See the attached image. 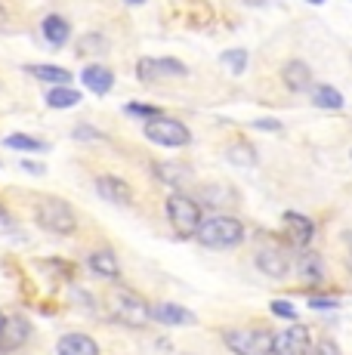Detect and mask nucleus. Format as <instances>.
Instances as JSON below:
<instances>
[{
	"label": "nucleus",
	"instance_id": "obj_1",
	"mask_svg": "<svg viewBox=\"0 0 352 355\" xmlns=\"http://www.w3.org/2000/svg\"><path fill=\"white\" fill-rule=\"evenodd\" d=\"M195 235H198V241L204 244V248L229 250L245 241V226H241L235 216H211V220H201Z\"/></svg>",
	"mask_w": 352,
	"mask_h": 355
},
{
	"label": "nucleus",
	"instance_id": "obj_2",
	"mask_svg": "<svg viewBox=\"0 0 352 355\" xmlns=\"http://www.w3.org/2000/svg\"><path fill=\"white\" fill-rule=\"evenodd\" d=\"M108 309L127 327H146L152 322V309L142 303V297H137V293L127 288H112V293H108Z\"/></svg>",
	"mask_w": 352,
	"mask_h": 355
},
{
	"label": "nucleus",
	"instance_id": "obj_3",
	"mask_svg": "<svg viewBox=\"0 0 352 355\" xmlns=\"http://www.w3.org/2000/svg\"><path fill=\"white\" fill-rule=\"evenodd\" d=\"M35 216L40 223V229L53 232V235H71L78 229V216H74L71 204H65L62 198H40Z\"/></svg>",
	"mask_w": 352,
	"mask_h": 355
},
{
	"label": "nucleus",
	"instance_id": "obj_4",
	"mask_svg": "<svg viewBox=\"0 0 352 355\" xmlns=\"http://www.w3.org/2000/svg\"><path fill=\"white\" fill-rule=\"evenodd\" d=\"M167 220H170V226L176 235H195L201 226V207L195 198L182 195V192H173L167 198Z\"/></svg>",
	"mask_w": 352,
	"mask_h": 355
},
{
	"label": "nucleus",
	"instance_id": "obj_5",
	"mask_svg": "<svg viewBox=\"0 0 352 355\" xmlns=\"http://www.w3.org/2000/svg\"><path fill=\"white\" fill-rule=\"evenodd\" d=\"M146 139H152L155 146H167V148H179V146H188L192 133H188L186 124L173 118H152L146 124Z\"/></svg>",
	"mask_w": 352,
	"mask_h": 355
},
{
	"label": "nucleus",
	"instance_id": "obj_6",
	"mask_svg": "<svg viewBox=\"0 0 352 355\" xmlns=\"http://www.w3.org/2000/svg\"><path fill=\"white\" fill-rule=\"evenodd\" d=\"M226 346L235 355H272V334L269 331H229L226 334Z\"/></svg>",
	"mask_w": 352,
	"mask_h": 355
},
{
	"label": "nucleus",
	"instance_id": "obj_7",
	"mask_svg": "<svg viewBox=\"0 0 352 355\" xmlns=\"http://www.w3.org/2000/svg\"><path fill=\"white\" fill-rule=\"evenodd\" d=\"M28 337H31V327L22 315L3 318V324H0V352L10 355L16 349H22V346L28 343Z\"/></svg>",
	"mask_w": 352,
	"mask_h": 355
},
{
	"label": "nucleus",
	"instance_id": "obj_8",
	"mask_svg": "<svg viewBox=\"0 0 352 355\" xmlns=\"http://www.w3.org/2000/svg\"><path fill=\"white\" fill-rule=\"evenodd\" d=\"M309 352V331L300 324L272 334V355H306Z\"/></svg>",
	"mask_w": 352,
	"mask_h": 355
},
{
	"label": "nucleus",
	"instance_id": "obj_9",
	"mask_svg": "<svg viewBox=\"0 0 352 355\" xmlns=\"http://www.w3.org/2000/svg\"><path fill=\"white\" fill-rule=\"evenodd\" d=\"M142 80H155V78H182L186 74V65L179 59H142L137 65Z\"/></svg>",
	"mask_w": 352,
	"mask_h": 355
},
{
	"label": "nucleus",
	"instance_id": "obj_10",
	"mask_svg": "<svg viewBox=\"0 0 352 355\" xmlns=\"http://www.w3.org/2000/svg\"><path fill=\"white\" fill-rule=\"evenodd\" d=\"M96 189H99V195H103L105 201L118 204V207H130V204H133V189L127 186L121 176H112V173L99 176V180H96Z\"/></svg>",
	"mask_w": 352,
	"mask_h": 355
},
{
	"label": "nucleus",
	"instance_id": "obj_11",
	"mask_svg": "<svg viewBox=\"0 0 352 355\" xmlns=\"http://www.w3.org/2000/svg\"><path fill=\"white\" fill-rule=\"evenodd\" d=\"M281 226L288 229L290 241L300 244V248L313 241V235H315L313 220H309V216H303V214H297V210H288V214H281Z\"/></svg>",
	"mask_w": 352,
	"mask_h": 355
},
{
	"label": "nucleus",
	"instance_id": "obj_12",
	"mask_svg": "<svg viewBox=\"0 0 352 355\" xmlns=\"http://www.w3.org/2000/svg\"><path fill=\"white\" fill-rule=\"evenodd\" d=\"M254 263H256V269L263 272V275H269V278H284L288 275V257L281 254V250H275V248H263V250H256V257H254Z\"/></svg>",
	"mask_w": 352,
	"mask_h": 355
},
{
	"label": "nucleus",
	"instance_id": "obj_13",
	"mask_svg": "<svg viewBox=\"0 0 352 355\" xmlns=\"http://www.w3.org/2000/svg\"><path fill=\"white\" fill-rule=\"evenodd\" d=\"M56 352L59 355H99V346L87 334H65V337H59Z\"/></svg>",
	"mask_w": 352,
	"mask_h": 355
},
{
	"label": "nucleus",
	"instance_id": "obj_14",
	"mask_svg": "<svg viewBox=\"0 0 352 355\" xmlns=\"http://www.w3.org/2000/svg\"><path fill=\"white\" fill-rule=\"evenodd\" d=\"M152 318L155 322H161V324H173V327H179V324H195V315L188 309H182V306H176V303H158L152 309Z\"/></svg>",
	"mask_w": 352,
	"mask_h": 355
},
{
	"label": "nucleus",
	"instance_id": "obj_15",
	"mask_svg": "<svg viewBox=\"0 0 352 355\" xmlns=\"http://www.w3.org/2000/svg\"><path fill=\"white\" fill-rule=\"evenodd\" d=\"M281 78H284V84H288L294 93H306L309 84H313V71H309V65L300 62V59H297V62H288V65H284Z\"/></svg>",
	"mask_w": 352,
	"mask_h": 355
},
{
	"label": "nucleus",
	"instance_id": "obj_16",
	"mask_svg": "<svg viewBox=\"0 0 352 355\" xmlns=\"http://www.w3.org/2000/svg\"><path fill=\"white\" fill-rule=\"evenodd\" d=\"M80 80H84V87L87 90H93V93H108L112 90V84H114V74L108 71L105 65H87L84 68V74H80Z\"/></svg>",
	"mask_w": 352,
	"mask_h": 355
},
{
	"label": "nucleus",
	"instance_id": "obj_17",
	"mask_svg": "<svg viewBox=\"0 0 352 355\" xmlns=\"http://www.w3.org/2000/svg\"><path fill=\"white\" fill-rule=\"evenodd\" d=\"M87 266H90V272L99 278H118V272H121L118 257H114L112 250H93V254L87 257Z\"/></svg>",
	"mask_w": 352,
	"mask_h": 355
},
{
	"label": "nucleus",
	"instance_id": "obj_18",
	"mask_svg": "<svg viewBox=\"0 0 352 355\" xmlns=\"http://www.w3.org/2000/svg\"><path fill=\"white\" fill-rule=\"evenodd\" d=\"M297 272H300L303 282H313V284H318V282L324 278L322 257H318V254H300V259H297Z\"/></svg>",
	"mask_w": 352,
	"mask_h": 355
},
{
	"label": "nucleus",
	"instance_id": "obj_19",
	"mask_svg": "<svg viewBox=\"0 0 352 355\" xmlns=\"http://www.w3.org/2000/svg\"><path fill=\"white\" fill-rule=\"evenodd\" d=\"M69 34H71V28L62 16H46L44 19V37L50 40L53 46H62L65 40H69Z\"/></svg>",
	"mask_w": 352,
	"mask_h": 355
},
{
	"label": "nucleus",
	"instance_id": "obj_20",
	"mask_svg": "<svg viewBox=\"0 0 352 355\" xmlns=\"http://www.w3.org/2000/svg\"><path fill=\"white\" fill-rule=\"evenodd\" d=\"M28 74H35L37 80H46V84H59V87H69V80H71V74L56 65H28Z\"/></svg>",
	"mask_w": 352,
	"mask_h": 355
},
{
	"label": "nucleus",
	"instance_id": "obj_21",
	"mask_svg": "<svg viewBox=\"0 0 352 355\" xmlns=\"http://www.w3.org/2000/svg\"><path fill=\"white\" fill-rule=\"evenodd\" d=\"M158 176L164 182H170V186H182V182L192 176V170L182 167V164H176V161H164V164H158Z\"/></svg>",
	"mask_w": 352,
	"mask_h": 355
},
{
	"label": "nucleus",
	"instance_id": "obj_22",
	"mask_svg": "<svg viewBox=\"0 0 352 355\" xmlns=\"http://www.w3.org/2000/svg\"><path fill=\"white\" fill-rule=\"evenodd\" d=\"M80 102V93L71 90V87H56V90L46 93V105L50 108H71Z\"/></svg>",
	"mask_w": 352,
	"mask_h": 355
},
{
	"label": "nucleus",
	"instance_id": "obj_23",
	"mask_svg": "<svg viewBox=\"0 0 352 355\" xmlns=\"http://www.w3.org/2000/svg\"><path fill=\"white\" fill-rule=\"evenodd\" d=\"M226 161L238 164V167H254L256 152H254V146H247V142H235V146L226 148Z\"/></svg>",
	"mask_w": 352,
	"mask_h": 355
},
{
	"label": "nucleus",
	"instance_id": "obj_24",
	"mask_svg": "<svg viewBox=\"0 0 352 355\" xmlns=\"http://www.w3.org/2000/svg\"><path fill=\"white\" fill-rule=\"evenodd\" d=\"M313 102L318 108H343L340 90H334V87H328V84L315 87V90H313Z\"/></svg>",
	"mask_w": 352,
	"mask_h": 355
},
{
	"label": "nucleus",
	"instance_id": "obj_25",
	"mask_svg": "<svg viewBox=\"0 0 352 355\" xmlns=\"http://www.w3.org/2000/svg\"><path fill=\"white\" fill-rule=\"evenodd\" d=\"M6 146H10V148H22V152H44L46 142L35 139V136H25V133H12V136H6Z\"/></svg>",
	"mask_w": 352,
	"mask_h": 355
},
{
	"label": "nucleus",
	"instance_id": "obj_26",
	"mask_svg": "<svg viewBox=\"0 0 352 355\" xmlns=\"http://www.w3.org/2000/svg\"><path fill=\"white\" fill-rule=\"evenodd\" d=\"M220 62L226 65V71H232V74H241L247 68V53L245 50H226L220 56Z\"/></svg>",
	"mask_w": 352,
	"mask_h": 355
},
{
	"label": "nucleus",
	"instance_id": "obj_27",
	"mask_svg": "<svg viewBox=\"0 0 352 355\" xmlns=\"http://www.w3.org/2000/svg\"><path fill=\"white\" fill-rule=\"evenodd\" d=\"M124 112H127V114H133V118H148V121H152V118H161L158 108H152V105H139V102H130V105H127Z\"/></svg>",
	"mask_w": 352,
	"mask_h": 355
},
{
	"label": "nucleus",
	"instance_id": "obj_28",
	"mask_svg": "<svg viewBox=\"0 0 352 355\" xmlns=\"http://www.w3.org/2000/svg\"><path fill=\"white\" fill-rule=\"evenodd\" d=\"M272 315H279V318H297V309L288 303V300H272Z\"/></svg>",
	"mask_w": 352,
	"mask_h": 355
},
{
	"label": "nucleus",
	"instance_id": "obj_29",
	"mask_svg": "<svg viewBox=\"0 0 352 355\" xmlns=\"http://www.w3.org/2000/svg\"><path fill=\"white\" fill-rule=\"evenodd\" d=\"M309 355H343V352H340V346H337L334 340H318L315 349L309 352Z\"/></svg>",
	"mask_w": 352,
	"mask_h": 355
},
{
	"label": "nucleus",
	"instance_id": "obj_30",
	"mask_svg": "<svg viewBox=\"0 0 352 355\" xmlns=\"http://www.w3.org/2000/svg\"><path fill=\"white\" fill-rule=\"evenodd\" d=\"M309 309H337V300H322V297H309Z\"/></svg>",
	"mask_w": 352,
	"mask_h": 355
},
{
	"label": "nucleus",
	"instance_id": "obj_31",
	"mask_svg": "<svg viewBox=\"0 0 352 355\" xmlns=\"http://www.w3.org/2000/svg\"><path fill=\"white\" fill-rule=\"evenodd\" d=\"M99 40V34H90V37H84V46H80V50H105V44H96Z\"/></svg>",
	"mask_w": 352,
	"mask_h": 355
},
{
	"label": "nucleus",
	"instance_id": "obj_32",
	"mask_svg": "<svg viewBox=\"0 0 352 355\" xmlns=\"http://www.w3.org/2000/svg\"><path fill=\"white\" fill-rule=\"evenodd\" d=\"M74 136H78V139H99V133L93 127H78L74 130Z\"/></svg>",
	"mask_w": 352,
	"mask_h": 355
},
{
	"label": "nucleus",
	"instance_id": "obj_33",
	"mask_svg": "<svg viewBox=\"0 0 352 355\" xmlns=\"http://www.w3.org/2000/svg\"><path fill=\"white\" fill-rule=\"evenodd\" d=\"M254 127H256V130H281L279 121H256Z\"/></svg>",
	"mask_w": 352,
	"mask_h": 355
},
{
	"label": "nucleus",
	"instance_id": "obj_34",
	"mask_svg": "<svg viewBox=\"0 0 352 355\" xmlns=\"http://www.w3.org/2000/svg\"><path fill=\"white\" fill-rule=\"evenodd\" d=\"M10 226H12V223H10V216H6V210L0 207V229H10Z\"/></svg>",
	"mask_w": 352,
	"mask_h": 355
},
{
	"label": "nucleus",
	"instance_id": "obj_35",
	"mask_svg": "<svg viewBox=\"0 0 352 355\" xmlns=\"http://www.w3.org/2000/svg\"><path fill=\"white\" fill-rule=\"evenodd\" d=\"M25 170H31V173H44V167L35 164V161H25Z\"/></svg>",
	"mask_w": 352,
	"mask_h": 355
},
{
	"label": "nucleus",
	"instance_id": "obj_36",
	"mask_svg": "<svg viewBox=\"0 0 352 355\" xmlns=\"http://www.w3.org/2000/svg\"><path fill=\"white\" fill-rule=\"evenodd\" d=\"M346 241H349V248H352V232H346Z\"/></svg>",
	"mask_w": 352,
	"mask_h": 355
},
{
	"label": "nucleus",
	"instance_id": "obj_37",
	"mask_svg": "<svg viewBox=\"0 0 352 355\" xmlns=\"http://www.w3.org/2000/svg\"><path fill=\"white\" fill-rule=\"evenodd\" d=\"M127 3H146V0H127Z\"/></svg>",
	"mask_w": 352,
	"mask_h": 355
},
{
	"label": "nucleus",
	"instance_id": "obj_38",
	"mask_svg": "<svg viewBox=\"0 0 352 355\" xmlns=\"http://www.w3.org/2000/svg\"><path fill=\"white\" fill-rule=\"evenodd\" d=\"M0 25H3V10H0Z\"/></svg>",
	"mask_w": 352,
	"mask_h": 355
},
{
	"label": "nucleus",
	"instance_id": "obj_39",
	"mask_svg": "<svg viewBox=\"0 0 352 355\" xmlns=\"http://www.w3.org/2000/svg\"><path fill=\"white\" fill-rule=\"evenodd\" d=\"M309 3H324V0H309Z\"/></svg>",
	"mask_w": 352,
	"mask_h": 355
},
{
	"label": "nucleus",
	"instance_id": "obj_40",
	"mask_svg": "<svg viewBox=\"0 0 352 355\" xmlns=\"http://www.w3.org/2000/svg\"><path fill=\"white\" fill-rule=\"evenodd\" d=\"M3 318H6V315H3V312H0V324H3Z\"/></svg>",
	"mask_w": 352,
	"mask_h": 355
}]
</instances>
